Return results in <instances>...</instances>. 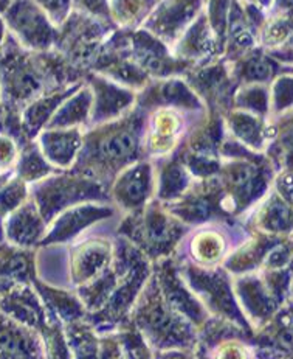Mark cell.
<instances>
[{"mask_svg": "<svg viewBox=\"0 0 293 359\" xmlns=\"http://www.w3.org/2000/svg\"><path fill=\"white\" fill-rule=\"evenodd\" d=\"M126 322L145 337L154 351L192 350L197 344V328L168 305L154 274L143 286Z\"/></svg>", "mask_w": 293, "mask_h": 359, "instance_id": "cell-1", "label": "cell"}, {"mask_svg": "<svg viewBox=\"0 0 293 359\" xmlns=\"http://www.w3.org/2000/svg\"><path fill=\"white\" fill-rule=\"evenodd\" d=\"M138 149V133L132 121H115L101 126L99 131L85 139L76 165L80 163L84 176L94 175L92 179L103 177V175L115 177L137 161Z\"/></svg>", "mask_w": 293, "mask_h": 359, "instance_id": "cell-2", "label": "cell"}, {"mask_svg": "<svg viewBox=\"0 0 293 359\" xmlns=\"http://www.w3.org/2000/svg\"><path fill=\"white\" fill-rule=\"evenodd\" d=\"M171 212L155 205H145L126 219L123 238L138 248L152 263L166 258L177 250L187 229Z\"/></svg>", "mask_w": 293, "mask_h": 359, "instance_id": "cell-3", "label": "cell"}, {"mask_svg": "<svg viewBox=\"0 0 293 359\" xmlns=\"http://www.w3.org/2000/svg\"><path fill=\"white\" fill-rule=\"evenodd\" d=\"M104 193L101 191V184L95 179L84 175L73 176H53L45 181L38 182L34 204L44 221H52L56 215H59L70 207L87 203V199H101Z\"/></svg>", "mask_w": 293, "mask_h": 359, "instance_id": "cell-4", "label": "cell"}, {"mask_svg": "<svg viewBox=\"0 0 293 359\" xmlns=\"http://www.w3.org/2000/svg\"><path fill=\"white\" fill-rule=\"evenodd\" d=\"M115 260V241L107 236H87L76 241L67 260V290L75 291L109 269Z\"/></svg>", "mask_w": 293, "mask_h": 359, "instance_id": "cell-5", "label": "cell"}, {"mask_svg": "<svg viewBox=\"0 0 293 359\" xmlns=\"http://www.w3.org/2000/svg\"><path fill=\"white\" fill-rule=\"evenodd\" d=\"M154 193V170L148 162H134L115 176L112 199L120 209L137 212L146 205Z\"/></svg>", "mask_w": 293, "mask_h": 359, "instance_id": "cell-6", "label": "cell"}, {"mask_svg": "<svg viewBox=\"0 0 293 359\" xmlns=\"http://www.w3.org/2000/svg\"><path fill=\"white\" fill-rule=\"evenodd\" d=\"M113 215L110 207L97 204H78L61 212L48 222L44 244H61L73 240L85 227L98 219L109 218Z\"/></svg>", "mask_w": 293, "mask_h": 359, "instance_id": "cell-7", "label": "cell"}, {"mask_svg": "<svg viewBox=\"0 0 293 359\" xmlns=\"http://www.w3.org/2000/svg\"><path fill=\"white\" fill-rule=\"evenodd\" d=\"M81 131L78 128H52L42 134L39 151L53 168H69L81 151Z\"/></svg>", "mask_w": 293, "mask_h": 359, "instance_id": "cell-8", "label": "cell"}, {"mask_svg": "<svg viewBox=\"0 0 293 359\" xmlns=\"http://www.w3.org/2000/svg\"><path fill=\"white\" fill-rule=\"evenodd\" d=\"M47 222L33 203L24 204L13 213L6 226V238L17 249H30L36 243H42L47 233Z\"/></svg>", "mask_w": 293, "mask_h": 359, "instance_id": "cell-9", "label": "cell"}, {"mask_svg": "<svg viewBox=\"0 0 293 359\" xmlns=\"http://www.w3.org/2000/svg\"><path fill=\"white\" fill-rule=\"evenodd\" d=\"M71 359H99L101 336L87 319L64 325Z\"/></svg>", "mask_w": 293, "mask_h": 359, "instance_id": "cell-10", "label": "cell"}, {"mask_svg": "<svg viewBox=\"0 0 293 359\" xmlns=\"http://www.w3.org/2000/svg\"><path fill=\"white\" fill-rule=\"evenodd\" d=\"M188 255H191L187 263L196 264L199 268L208 269L216 264L219 257L224 252V243L220 236L213 232H197L188 246Z\"/></svg>", "mask_w": 293, "mask_h": 359, "instance_id": "cell-11", "label": "cell"}, {"mask_svg": "<svg viewBox=\"0 0 293 359\" xmlns=\"http://www.w3.org/2000/svg\"><path fill=\"white\" fill-rule=\"evenodd\" d=\"M115 336L124 359H154V350L131 324L120 325Z\"/></svg>", "mask_w": 293, "mask_h": 359, "instance_id": "cell-12", "label": "cell"}, {"mask_svg": "<svg viewBox=\"0 0 293 359\" xmlns=\"http://www.w3.org/2000/svg\"><path fill=\"white\" fill-rule=\"evenodd\" d=\"M17 161L16 145L8 139L0 135V171L10 168Z\"/></svg>", "mask_w": 293, "mask_h": 359, "instance_id": "cell-13", "label": "cell"}, {"mask_svg": "<svg viewBox=\"0 0 293 359\" xmlns=\"http://www.w3.org/2000/svg\"><path fill=\"white\" fill-rule=\"evenodd\" d=\"M154 359H196V358L192 355V350L173 348V350L154 351Z\"/></svg>", "mask_w": 293, "mask_h": 359, "instance_id": "cell-14", "label": "cell"}]
</instances>
